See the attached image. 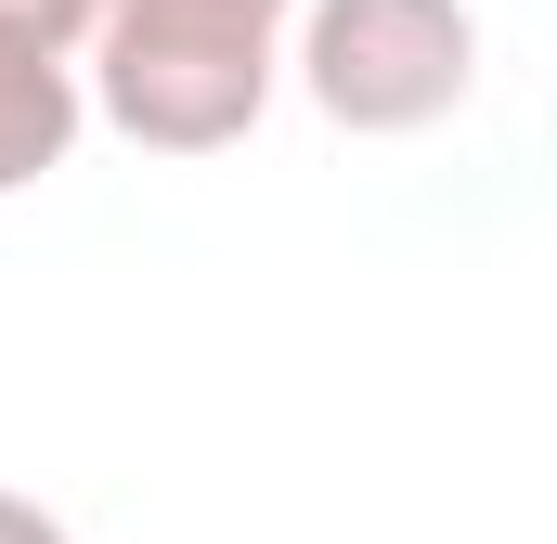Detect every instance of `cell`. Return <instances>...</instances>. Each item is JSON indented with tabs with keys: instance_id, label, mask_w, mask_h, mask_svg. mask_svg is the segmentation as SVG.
Returning <instances> with one entry per match:
<instances>
[{
	"instance_id": "1",
	"label": "cell",
	"mask_w": 557,
	"mask_h": 544,
	"mask_svg": "<svg viewBox=\"0 0 557 544\" xmlns=\"http://www.w3.org/2000/svg\"><path fill=\"white\" fill-rule=\"evenodd\" d=\"M285 26H298V0H104L91 118L143 156H221L273 104Z\"/></svg>"
},
{
	"instance_id": "2",
	"label": "cell",
	"mask_w": 557,
	"mask_h": 544,
	"mask_svg": "<svg viewBox=\"0 0 557 544\" xmlns=\"http://www.w3.org/2000/svg\"><path fill=\"white\" fill-rule=\"evenodd\" d=\"M480 78V13L467 0H311L298 13V91L363 143L441 131Z\"/></svg>"
},
{
	"instance_id": "3",
	"label": "cell",
	"mask_w": 557,
	"mask_h": 544,
	"mask_svg": "<svg viewBox=\"0 0 557 544\" xmlns=\"http://www.w3.org/2000/svg\"><path fill=\"white\" fill-rule=\"evenodd\" d=\"M78 118H91L78 52H26V39H0V195L52 182V169L78 156Z\"/></svg>"
},
{
	"instance_id": "4",
	"label": "cell",
	"mask_w": 557,
	"mask_h": 544,
	"mask_svg": "<svg viewBox=\"0 0 557 544\" xmlns=\"http://www.w3.org/2000/svg\"><path fill=\"white\" fill-rule=\"evenodd\" d=\"M91 26H104V0H0V39H26V52H91Z\"/></svg>"
},
{
	"instance_id": "5",
	"label": "cell",
	"mask_w": 557,
	"mask_h": 544,
	"mask_svg": "<svg viewBox=\"0 0 557 544\" xmlns=\"http://www.w3.org/2000/svg\"><path fill=\"white\" fill-rule=\"evenodd\" d=\"M0 544H78L52 506H26V493H0Z\"/></svg>"
}]
</instances>
